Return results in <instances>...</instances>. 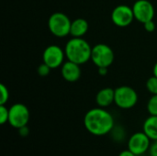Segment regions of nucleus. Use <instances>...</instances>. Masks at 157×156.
Masks as SVG:
<instances>
[{"mask_svg":"<svg viewBox=\"0 0 157 156\" xmlns=\"http://www.w3.org/2000/svg\"><path fill=\"white\" fill-rule=\"evenodd\" d=\"M144 29H145L147 32H153V31L155 29V24L154 20L147 21L146 23L144 24Z\"/></svg>","mask_w":157,"mask_h":156,"instance_id":"20","label":"nucleus"},{"mask_svg":"<svg viewBox=\"0 0 157 156\" xmlns=\"http://www.w3.org/2000/svg\"><path fill=\"white\" fill-rule=\"evenodd\" d=\"M51 70H52V68H51L50 66H48L46 63H42L41 64L39 65V67H38V69H37V72H38V74H39L40 76H42V77H43V76L49 75Z\"/></svg>","mask_w":157,"mask_h":156,"instance_id":"19","label":"nucleus"},{"mask_svg":"<svg viewBox=\"0 0 157 156\" xmlns=\"http://www.w3.org/2000/svg\"><path fill=\"white\" fill-rule=\"evenodd\" d=\"M98 74L100 75H106L108 74V67H98Z\"/></svg>","mask_w":157,"mask_h":156,"instance_id":"23","label":"nucleus"},{"mask_svg":"<svg viewBox=\"0 0 157 156\" xmlns=\"http://www.w3.org/2000/svg\"><path fill=\"white\" fill-rule=\"evenodd\" d=\"M138 102V94L131 86H121L115 89L114 103L122 109H130Z\"/></svg>","mask_w":157,"mask_h":156,"instance_id":"4","label":"nucleus"},{"mask_svg":"<svg viewBox=\"0 0 157 156\" xmlns=\"http://www.w3.org/2000/svg\"><path fill=\"white\" fill-rule=\"evenodd\" d=\"M146 88L152 95H157V77L153 75L146 82Z\"/></svg>","mask_w":157,"mask_h":156,"instance_id":"16","label":"nucleus"},{"mask_svg":"<svg viewBox=\"0 0 157 156\" xmlns=\"http://www.w3.org/2000/svg\"><path fill=\"white\" fill-rule=\"evenodd\" d=\"M119 156H137L136 154H134L132 152H131L129 149L128 150H124V151H122V152H121L120 153V154Z\"/></svg>","mask_w":157,"mask_h":156,"instance_id":"22","label":"nucleus"},{"mask_svg":"<svg viewBox=\"0 0 157 156\" xmlns=\"http://www.w3.org/2000/svg\"><path fill=\"white\" fill-rule=\"evenodd\" d=\"M135 19L132 7L127 5L117 6L111 13V20L114 25L120 28H125L130 26Z\"/></svg>","mask_w":157,"mask_h":156,"instance_id":"8","label":"nucleus"},{"mask_svg":"<svg viewBox=\"0 0 157 156\" xmlns=\"http://www.w3.org/2000/svg\"><path fill=\"white\" fill-rule=\"evenodd\" d=\"M134 17L140 23H146L153 20L155 17V7L148 0H137L132 6Z\"/></svg>","mask_w":157,"mask_h":156,"instance_id":"10","label":"nucleus"},{"mask_svg":"<svg viewBox=\"0 0 157 156\" xmlns=\"http://www.w3.org/2000/svg\"><path fill=\"white\" fill-rule=\"evenodd\" d=\"M61 74L65 81L70 83L76 82L81 76L80 64H77L71 61H67L63 63V64L62 65Z\"/></svg>","mask_w":157,"mask_h":156,"instance_id":"11","label":"nucleus"},{"mask_svg":"<svg viewBox=\"0 0 157 156\" xmlns=\"http://www.w3.org/2000/svg\"><path fill=\"white\" fill-rule=\"evenodd\" d=\"M91 61L98 67H109L114 62V52L109 45L98 43L92 48Z\"/></svg>","mask_w":157,"mask_h":156,"instance_id":"5","label":"nucleus"},{"mask_svg":"<svg viewBox=\"0 0 157 156\" xmlns=\"http://www.w3.org/2000/svg\"><path fill=\"white\" fill-rule=\"evenodd\" d=\"M147 110L150 115L157 116V95H153L147 103Z\"/></svg>","mask_w":157,"mask_h":156,"instance_id":"15","label":"nucleus"},{"mask_svg":"<svg viewBox=\"0 0 157 156\" xmlns=\"http://www.w3.org/2000/svg\"><path fill=\"white\" fill-rule=\"evenodd\" d=\"M150 156H157V140L154 141V143L151 144L149 149Z\"/></svg>","mask_w":157,"mask_h":156,"instance_id":"21","label":"nucleus"},{"mask_svg":"<svg viewBox=\"0 0 157 156\" xmlns=\"http://www.w3.org/2000/svg\"><path fill=\"white\" fill-rule=\"evenodd\" d=\"M143 131L152 140H157V116L150 115L143 125Z\"/></svg>","mask_w":157,"mask_h":156,"instance_id":"14","label":"nucleus"},{"mask_svg":"<svg viewBox=\"0 0 157 156\" xmlns=\"http://www.w3.org/2000/svg\"><path fill=\"white\" fill-rule=\"evenodd\" d=\"M0 93H1L0 105H6L9 99V91H8V88L4 84L0 85Z\"/></svg>","mask_w":157,"mask_h":156,"instance_id":"17","label":"nucleus"},{"mask_svg":"<svg viewBox=\"0 0 157 156\" xmlns=\"http://www.w3.org/2000/svg\"><path fill=\"white\" fill-rule=\"evenodd\" d=\"M72 21L67 15L62 12L52 14L48 19V28L50 32L58 38H63L70 34Z\"/></svg>","mask_w":157,"mask_h":156,"instance_id":"3","label":"nucleus"},{"mask_svg":"<svg viewBox=\"0 0 157 156\" xmlns=\"http://www.w3.org/2000/svg\"><path fill=\"white\" fill-rule=\"evenodd\" d=\"M65 57L64 51L58 45L52 44L45 48L42 53V61L52 69H56L63 64Z\"/></svg>","mask_w":157,"mask_h":156,"instance_id":"7","label":"nucleus"},{"mask_svg":"<svg viewBox=\"0 0 157 156\" xmlns=\"http://www.w3.org/2000/svg\"><path fill=\"white\" fill-rule=\"evenodd\" d=\"M84 125L89 133L96 136H103L113 130L114 119L104 108L98 107L86 112L84 118Z\"/></svg>","mask_w":157,"mask_h":156,"instance_id":"1","label":"nucleus"},{"mask_svg":"<svg viewBox=\"0 0 157 156\" xmlns=\"http://www.w3.org/2000/svg\"><path fill=\"white\" fill-rule=\"evenodd\" d=\"M153 74H154V75H155V76H156L157 77V62L155 63V64L154 65V68H153Z\"/></svg>","mask_w":157,"mask_h":156,"instance_id":"24","label":"nucleus"},{"mask_svg":"<svg viewBox=\"0 0 157 156\" xmlns=\"http://www.w3.org/2000/svg\"><path fill=\"white\" fill-rule=\"evenodd\" d=\"M151 139L144 132H135L128 141V149L136 155H143L149 151Z\"/></svg>","mask_w":157,"mask_h":156,"instance_id":"9","label":"nucleus"},{"mask_svg":"<svg viewBox=\"0 0 157 156\" xmlns=\"http://www.w3.org/2000/svg\"><path fill=\"white\" fill-rule=\"evenodd\" d=\"M88 22L85 18H76L72 21L70 34L75 38H82L88 30Z\"/></svg>","mask_w":157,"mask_h":156,"instance_id":"13","label":"nucleus"},{"mask_svg":"<svg viewBox=\"0 0 157 156\" xmlns=\"http://www.w3.org/2000/svg\"><path fill=\"white\" fill-rule=\"evenodd\" d=\"M64 52L68 61L81 65L91 60L92 47L83 38L74 37L67 41L64 48Z\"/></svg>","mask_w":157,"mask_h":156,"instance_id":"2","label":"nucleus"},{"mask_svg":"<svg viewBox=\"0 0 157 156\" xmlns=\"http://www.w3.org/2000/svg\"><path fill=\"white\" fill-rule=\"evenodd\" d=\"M9 116V108H7L5 105H0V123L5 124L8 122Z\"/></svg>","mask_w":157,"mask_h":156,"instance_id":"18","label":"nucleus"},{"mask_svg":"<svg viewBox=\"0 0 157 156\" xmlns=\"http://www.w3.org/2000/svg\"><path fill=\"white\" fill-rule=\"evenodd\" d=\"M29 110L22 103H17L9 108L8 123L16 129H20L28 125L29 121Z\"/></svg>","mask_w":157,"mask_h":156,"instance_id":"6","label":"nucleus"},{"mask_svg":"<svg viewBox=\"0 0 157 156\" xmlns=\"http://www.w3.org/2000/svg\"><path fill=\"white\" fill-rule=\"evenodd\" d=\"M115 100V89L110 87H105L99 90L96 96V102L100 108H107L114 103Z\"/></svg>","mask_w":157,"mask_h":156,"instance_id":"12","label":"nucleus"}]
</instances>
